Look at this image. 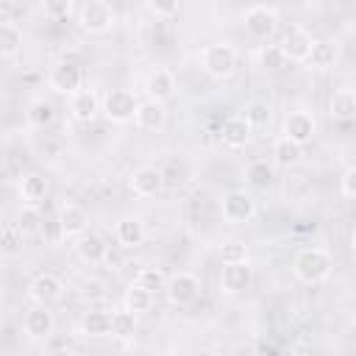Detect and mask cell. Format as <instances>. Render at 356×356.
<instances>
[{
    "label": "cell",
    "mask_w": 356,
    "mask_h": 356,
    "mask_svg": "<svg viewBox=\"0 0 356 356\" xmlns=\"http://www.w3.org/2000/svg\"><path fill=\"white\" fill-rule=\"evenodd\" d=\"M292 273L298 281L303 284H325L334 273V256L325 250V248H317V245H309V248H300L292 259Z\"/></svg>",
    "instance_id": "1"
},
{
    "label": "cell",
    "mask_w": 356,
    "mask_h": 356,
    "mask_svg": "<svg viewBox=\"0 0 356 356\" xmlns=\"http://www.w3.org/2000/svg\"><path fill=\"white\" fill-rule=\"evenodd\" d=\"M75 22H78V28H81L83 33H89V36H103V33H108V31L114 28L117 11H114V6L106 3V0H86V3L78 6Z\"/></svg>",
    "instance_id": "2"
},
{
    "label": "cell",
    "mask_w": 356,
    "mask_h": 356,
    "mask_svg": "<svg viewBox=\"0 0 356 356\" xmlns=\"http://www.w3.org/2000/svg\"><path fill=\"white\" fill-rule=\"evenodd\" d=\"M200 67L209 78L222 81L236 70V50L228 42H214L200 50Z\"/></svg>",
    "instance_id": "3"
},
{
    "label": "cell",
    "mask_w": 356,
    "mask_h": 356,
    "mask_svg": "<svg viewBox=\"0 0 356 356\" xmlns=\"http://www.w3.org/2000/svg\"><path fill=\"white\" fill-rule=\"evenodd\" d=\"M136 108H139V100L131 89H108L100 103L103 117L114 125H125V122L136 120Z\"/></svg>",
    "instance_id": "4"
},
{
    "label": "cell",
    "mask_w": 356,
    "mask_h": 356,
    "mask_svg": "<svg viewBox=\"0 0 356 356\" xmlns=\"http://www.w3.org/2000/svg\"><path fill=\"white\" fill-rule=\"evenodd\" d=\"M220 214L225 222H234V225H245L256 217V200L250 192L245 189H231L222 195L220 200Z\"/></svg>",
    "instance_id": "5"
},
{
    "label": "cell",
    "mask_w": 356,
    "mask_h": 356,
    "mask_svg": "<svg viewBox=\"0 0 356 356\" xmlns=\"http://www.w3.org/2000/svg\"><path fill=\"white\" fill-rule=\"evenodd\" d=\"M47 86L53 89V92H58V95H75V92H81V89H86L83 86V67L78 64V61H58V64H53V70H50V75H47Z\"/></svg>",
    "instance_id": "6"
},
{
    "label": "cell",
    "mask_w": 356,
    "mask_h": 356,
    "mask_svg": "<svg viewBox=\"0 0 356 356\" xmlns=\"http://www.w3.org/2000/svg\"><path fill=\"white\" fill-rule=\"evenodd\" d=\"M278 28V11L273 6H264V3H256V6H248L245 8V31L259 39V42H267Z\"/></svg>",
    "instance_id": "7"
},
{
    "label": "cell",
    "mask_w": 356,
    "mask_h": 356,
    "mask_svg": "<svg viewBox=\"0 0 356 356\" xmlns=\"http://www.w3.org/2000/svg\"><path fill=\"white\" fill-rule=\"evenodd\" d=\"M164 292H167V300L172 306H178V309L192 306L197 300V295H200V278L195 273H186V270L184 273H175V275L167 278Z\"/></svg>",
    "instance_id": "8"
},
{
    "label": "cell",
    "mask_w": 356,
    "mask_h": 356,
    "mask_svg": "<svg viewBox=\"0 0 356 356\" xmlns=\"http://www.w3.org/2000/svg\"><path fill=\"white\" fill-rule=\"evenodd\" d=\"M28 298L36 306H47L50 309L53 303H58L64 298V281L58 275H53V273H39L28 284Z\"/></svg>",
    "instance_id": "9"
},
{
    "label": "cell",
    "mask_w": 356,
    "mask_h": 356,
    "mask_svg": "<svg viewBox=\"0 0 356 356\" xmlns=\"http://www.w3.org/2000/svg\"><path fill=\"white\" fill-rule=\"evenodd\" d=\"M314 134H317L314 114H309L303 108H295V111H289L284 117V134L281 136H286V139H292L298 145H309L314 139Z\"/></svg>",
    "instance_id": "10"
},
{
    "label": "cell",
    "mask_w": 356,
    "mask_h": 356,
    "mask_svg": "<svg viewBox=\"0 0 356 356\" xmlns=\"http://www.w3.org/2000/svg\"><path fill=\"white\" fill-rule=\"evenodd\" d=\"M58 231L67 239L83 236L89 231V214H86V209L78 206V203H72V200L70 203H61V209H58Z\"/></svg>",
    "instance_id": "11"
},
{
    "label": "cell",
    "mask_w": 356,
    "mask_h": 356,
    "mask_svg": "<svg viewBox=\"0 0 356 356\" xmlns=\"http://www.w3.org/2000/svg\"><path fill=\"white\" fill-rule=\"evenodd\" d=\"M53 328H56V317H53V312L47 306H36L33 303L31 309H25V314H22V331L31 339H47L53 334Z\"/></svg>",
    "instance_id": "12"
},
{
    "label": "cell",
    "mask_w": 356,
    "mask_h": 356,
    "mask_svg": "<svg viewBox=\"0 0 356 356\" xmlns=\"http://www.w3.org/2000/svg\"><path fill=\"white\" fill-rule=\"evenodd\" d=\"M278 44H281L286 61H309L312 47H314V36L306 28H289Z\"/></svg>",
    "instance_id": "13"
},
{
    "label": "cell",
    "mask_w": 356,
    "mask_h": 356,
    "mask_svg": "<svg viewBox=\"0 0 356 356\" xmlns=\"http://www.w3.org/2000/svg\"><path fill=\"white\" fill-rule=\"evenodd\" d=\"M250 134H253V128H250V122L245 120V114H231V117H225L222 125H220V142H222L225 147H231V150L245 147V145L250 142Z\"/></svg>",
    "instance_id": "14"
},
{
    "label": "cell",
    "mask_w": 356,
    "mask_h": 356,
    "mask_svg": "<svg viewBox=\"0 0 356 356\" xmlns=\"http://www.w3.org/2000/svg\"><path fill=\"white\" fill-rule=\"evenodd\" d=\"M131 189L134 195L139 197H156L161 189H164V172L159 167H150V164H142L131 172Z\"/></svg>",
    "instance_id": "15"
},
{
    "label": "cell",
    "mask_w": 356,
    "mask_h": 356,
    "mask_svg": "<svg viewBox=\"0 0 356 356\" xmlns=\"http://www.w3.org/2000/svg\"><path fill=\"white\" fill-rule=\"evenodd\" d=\"M136 128L139 131H147V134H159L164 131L167 125V106L159 103V100H139V108H136Z\"/></svg>",
    "instance_id": "16"
},
{
    "label": "cell",
    "mask_w": 356,
    "mask_h": 356,
    "mask_svg": "<svg viewBox=\"0 0 356 356\" xmlns=\"http://www.w3.org/2000/svg\"><path fill=\"white\" fill-rule=\"evenodd\" d=\"M75 253H78V259H81L83 264L95 267V264H103V261L108 259V245H106V239H103L100 234L86 231L83 236L75 239Z\"/></svg>",
    "instance_id": "17"
},
{
    "label": "cell",
    "mask_w": 356,
    "mask_h": 356,
    "mask_svg": "<svg viewBox=\"0 0 356 356\" xmlns=\"http://www.w3.org/2000/svg\"><path fill=\"white\" fill-rule=\"evenodd\" d=\"M253 281V270L248 261H239V264H222L220 270V289L225 295H239L250 286Z\"/></svg>",
    "instance_id": "18"
},
{
    "label": "cell",
    "mask_w": 356,
    "mask_h": 356,
    "mask_svg": "<svg viewBox=\"0 0 356 356\" xmlns=\"http://www.w3.org/2000/svg\"><path fill=\"white\" fill-rule=\"evenodd\" d=\"M111 328H114V312H108V309H89V312H83V317L78 323V331L92 339L111 337Z\"/></svg>",
    "instance_id": "19"
},
{
    "label": "cell",
    "mask_w": 356,
    "mask_h": 356,
    "mask_svg": "<svg viewBox=\"0 0 356 356\" xmlns=\"http://www.w3.org/2000/svg\"><path fill=\"white\" fill-rule=\"evenodd\" d=\"M114 236H117V242H120L122 248H128V250L139 248V245L145 242V236H147L142 217H136V214H125V217H120L117 225H114Z\"/></svg>",
    "instance_id": "20"
},
{
    "label": "cell",
    "mask_w": 356,
    "mask_h": 356,
    "mask_svg": "<svg viewBox=\"0 0 356 356\" xmlns=\"http://www.w3.org/2000/svg\"><path fill=\"white\" fill-rule=\"evenodd\" d=\"M145 92L150 100H159V103H167L172 95H175V75L164 67H156L150 70V75L145 78Z\"/></svg>",
    "instance_id": "21"
},
{
    "label": "cell",
    "mask_w": 356,
    "mask_h": 356,
    "mask_svg": "<svg viewBox=\"0 0 356 356\" xmlns=\"http://www.w3.org/2000/svg\"><path fill=\"white\" fill-rule=\"evenodd\" d=\"M100 97L95 95V89H81V92H75L72 97H70V114H72V120L75 122H92L95 117H97V111H100Z\"/></svg>",
    "instance_id": "22"
},
{
    "label": "cell",
    "mask_w": 356,
    "mask_h": 356,
    "mask_svg": "<svg viewBox=\"0 0 356 356\" xmlns=\"http://www.w3.org/2000/svg\"><path fill=\"white\" fill-rule=\"evenodd\" d=\"M25 122H28V128H33V131L50 128V125L56 122V106H53L47 97L31 100L28 108H25Z\"/></svg>",
    "instance_id": "23"
},
{
    "label": "cell",
    "mask_w": 356,
    "mask_h": 356,
    "mask_svg": "<svg viewBox=\"0 0 356 356\" xmlns=\"http://www.w3.org/2000/svg\"><path fill=\"white\" fill-rule=\"evenodd\" d=\"M22 50V28L14 19H0V56L14 61Z\"/></svg>",
    "instance_id": "24"
},
{
    "label": "cell",
    "mask_w": 356,
    "mask_h": 356,
    "mask_svg": "<svg viewBox=\"0 0 356 356\" xmlns=\"http://www.w3.org/2000/svg\"><path fill=\"white\" fill-rule=\"evenodd\" d=\"M328 117L331 120H353L356 117V92L334 89L328 97Z\"/></svg>",
    "instance_id": "25"
},
{
    "label": "cell",
    "mask_w": 356,
    "mask_h": 356,
    "mask_svg": "<svg viewBox=\"0 0 356 356\" xmlns=\"http://www.w3.org/2000/svg\"><path fill=\"white\" fill-rule=\"evenodd\" d=\"M273 161H275L278 167H284V170L298 167V164L303 161V145H298V142H292V139H286V136H278V139L273 142Z\"/></svg>",
    "instance_id": "26"
},
{
    "label": "cell",
    "mask_w": 356,
    "mask_h": 356,
    "mask_svg": "<svg viewBox=\"0 0 356 356\" xmlns=\"http://www.w3.org/2000/svg\"><path fill=\"white\" fill-rule=\"evenodd\" d=\"M153 300H156V298H153V292H150V289H145V286H139L136 281H131V284H128V289H125L122 306L139 317V314H147V312L153 309Z\"/></svg>",
    "instance_id": "27"
},
{
    "label": "cell",
    "mask_w": 356,
    "mask_h": 356,
    "mask_svg": "<svg viewBox=\"0 0 356 356\" xmlns=\"http://www.w3.org/2000/svg\"><path fill=\"white\" fill-rule=\"evenodd\" d=\"M44 195H47V178H44V175L28 172V175L19 178V197H22L25 203L36 206L39 200H44Z\"/></svg>",
    "instance_id": "28"
},
{
    "label": "cell",
    "mask_w": 356,
    "mask_h": 356,
    "mask_svg": "<svg viewBox=\"0 0 356 356\" xmlns=\"http://www.w3.org/2000/svg\"><path fill=\"white\" fill-rule=\"evenodd\" d=\"M42 222H44V217H42L39 206H31V203L19 206V209H17V214H14V225H17L25 236L39 234V231H42Z\"/></svg>",
    "instance_id": "29"
},
{
    "label": "cell",
    "mask_w": 356,
    "mask_h": 356,
    "mask_svg": "<svg viewBox=\"0 0 356 356\" xmlns=\"http://www.w3.org/2000/svg\"><path fill=\"white\" fill-rule=\"evenodd\" d=\"M337 56H339V50H337V44L331 39H314L309 61H312L314 70H331L337 64Z\"/></svg>",
    "instance_id": "30"
},
{
    "label": "cell",
    "mask_w": 356,
    "mask_h": 356,
    "mask_svg": "<svg viewBox=\"0 0 356 356\" xmlns=\"http://www.w3.org/2000/svg\"><path fill=\"white\" fill-rule=\"evenodd\" d=\"M273 164L267 159H253L245 170V181L253 186V189H267L273 184Z\"/></svg>",
    "instance_id": "31"
},
{
    "label": "cell",
    "mask_w": 356,
    "mask_h": 356,
    "mask_svg": "<svg viewBox=\"0 0 356 356\" xmlns=\"http://www.w3.org/2000/svg\"><path fill=\"white\" fill-rule=\"evenodd\" d=\"M245 120L250 122L253 131H256V128H267L270 120H273V106H270L267 100H261V97H253V100H248V106H245Z\"/></svg>",
    "instance_id": "32"
},
{
    "label": "cell",
    "mask_w": 356,
    "mask_h": 356,
    "mask_svg": "<svg viewBox=\"0 0 356 356\" xmlns=\"http://www.w3.org/2000/svg\"><path fill=\"white\" fill-rule=\"evenodd\" d=\"M259 67L261 70H270V72L284 70L286 67V56H284L281 44H261V50H259Z\"/></svg>",
    "instance_id": "33"
},
{
    "label": "cell",
    "mask_w": 356,
    "mask_h": 356,
    "mask_svg": "<svg viewBox=\"0 0 356 356\" xmlns=\"http://www.w3.org/2000/svg\"><path fill=\"white\" fill-rule=\"evenodd\" d=\"M134 334H136V314L128 312V309L114 312V328H111V337H117V339H134Z\"/></svg>",
    "instance_id": "34"
},
{
    "label": "cell",
    "mask_w": 356,
    "mask_h": 356,
    "mask_svg": "<svg viewBox=\"0 0 356 356\" xmlns=\"http://www.w3.org/2000/svg\"><path fill=\"white\" fill-rule=\"evenodd\" d=\"M22 248H25V234H22L14 222H8V225L3 228V256H6V259L19 256Z\"/></svg>",
    "instance_id": "35"
},
{
    "label": "cell",
    "mask_w": 356,
    "mask_h": 356,
    "mask_svg": "<svg viewBox=\"0 0 356 356\" xmlns=\"http://www.w3.org/2000/svg\"><path fill=\"white\" fill-rule=\"evenodd\" d=\"M220 261L222 264H239V261H248V245L239 242V239H228L220 245Z\"/></svg>",
    "instance_id": "36"
},
{
    "label": "cell",
    "mask_w": 356,
    "mask_h": 356,
    "mask_svg": "<svg viewBox=\"0 0 356 356\" xmlns=\"http://www.w3.org/2000/svg\"><path fill=\"white\" fill-rule=\"evenodd\" d=\"M139 286H145V289H150V292H156V289H164L167 286V278H164V273L159 270V267H139V273H136V278H134Z\"/></svg>",
    "instance_id": "37"
},
{
    "label": "cell",
    "mask_w": 356,
    "mask_h": 356,
    "mask_svg": "<svg viewBox=\"0 0 356 356\" xmlns=\"http://www.w3.org/2000/svg\"><path fill=\"white\" fill-rule=\"evenodd\" d=\"M81 298H83V300H89V303H100V300L106 298V284H103V281H97V278L83 281V286H81Z\"/></svg>",
    "instance_id": "38"
},
{
    "label": "cell",
    "mask_w": 356,
    "mask_h": 356,
    "mask_svg": "<svg viewBox=\"0 0 356 356\" xmlns=\"http://www.w3.org/2000/svg\"><path fill=\"white\" fill-rule=\"evenodd\" d=\"M339 192L348 200H356V164H350L339 178Z\"/></svg>",
    "instance_id": "39"
},
{
    "label": "cell",
    "mask_w": 356,
    "mask_h": 356,
    "mask_svg": "<svg viewBox=\"0 0 356 356\" xmlns=\"http://www.w3.org/2000/svg\"><path fill=\"white\" fill-rule=\"evenodd\" d=\"M145 8L153 11L156 17H172V14H178V3H147Z\"/></svg>",
    "instance_id": "40"
},
{
    "label": "cell",
    "mask_w": 356,
    "mask_h": 356,
    "mask_svg": "<svg viewBox=\"0 0 356 356\" xmlns=\"http://www.w3.org/2000/svg\"><path fill=\"white\" fill-rule=\"evenodd\" d=\"M44 11H47V14H70L72 6H70V3H47Z\"/></svg>",
    "instance_id": "41"
},
{
    "label": "cell",
    "mask_w": 356,
    "mask_h": 356,
    "mask_svg": "<svg viewBox=\"0 0 356 356\" xmlns=\"http://www.w3.org/2000/svg\"><path fill=\"white\" fill-rule=\"evenodd\" d=\"M47 356H78L75 350H70V348H58V350H50Z\"/></svg>",
    "instance_id": "42"
},
{
    "label": "cell",
    "mask_w": 356,
    "mask_h": 356,
    "mask_svg": "<svg viewBox=\"0 0 356 356\" xmlns=\"http://www.w3.org/2000/svg\"><path fill=\"white\" fill-rule=\"evenodd\" d=\"M350 248H353V253H356V222H353V228H350Z\"/></svg>",
    "instance_id": "43"
},
{
    "label": "cell",
    "mask_w": 356,
    "mask_h": 356,
    "mask_svg": "<svg viewBox=\"0 0 356 356\" xmlns=\"http://www.w3.org/2000/svg\"><path fill=\"white\" fill-rule=\"evenodd\" d=\"M197 356H220L217 350H197Z\"/></svg>",
    "instance_id": "44"
}]
</instances>
